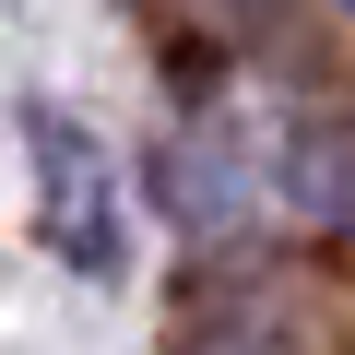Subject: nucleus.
I'll return each instance as SVG.
<instances>
[{
    "instance_id": "obj_3",
    "label": "nucleus",
    "mask_w": 355,
    "mask_h": 355,
    "mask_svg": "<svg viewBox=\"0 0 355 355\" xmlns=\"http://www.w3.org/2000/svg\"><path fill=\"white\" fill-rule=\"evenodd\" d=\"M284 202L320 225H355V130H331V119L284 130Z\"/></svg>"
},
{
    "instance_id": "obj_2",
    "label": "nucleus",
    "mask_w": 355,
    "mask_h": 355,
    "mask_svg": "<svg viewBox=\"0 0 355 355\" xmlns=\"http://www.w3.org/2000/svg\"><path fill=\"white\" fill-rule=\"evenodd\" d=\"M225 142H237V130H202V142H178V154L154 166V190H166V214H178V225H202V237H225V225L249 214V178L225 166Z\"/></svg>"
},
{
    "instance_id": "obj_4",
    "label": "nucleus",
    "mask_w": 355,
    "mask_h": 355,
    "mask_svg": "<svg viewBox=\"0 0 355 355\" xmlns=\"http://www.w3.org/2000/svg\"><path fill=\"white\" fill-rule=\"evenodd\" d=\"M178 12H202V24H261V12H284V0H178Z\"/></svg>"
},
{
    "instance_id": "obj_1",
    "label": "nucleus",
    "mask_w": 355,
    "mask_h": 355,
    "mask_svg": "<svg viewBox=\"0 0 355 355\" xmlns=\"http://www.w3.org/2000/svg\"><path fill=\"white\" fill-rule=\"evenodd\" d=\"M24 154H36V214H48V249L71 272H119V178L95 154V130L71 107H36L24 119Z\"/></svg>"
}]
</instances>
